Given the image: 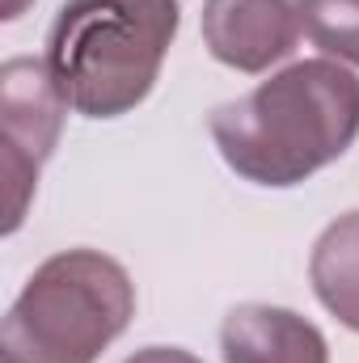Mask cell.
<instances>
[{
  "mask_svg": "<svg viewBox=\"0 0 359 363\" xmlns=\"http://www.w3.org/2000/svg\"><path fill=\"white\" fill-rule=\"evenodd\" d=\"M207 131L237 178L300 186L359 140V77L334 60H300L211 110Z\"/></svg>",
  "mask_w": 359,
  "mask_h": 363,
  "instance_id": "6da1fadb",
  "label": "cell"
},
{
  "mask_svg": "<svg viewBox=\"0 0 359 363\" xmlns=\"http://www.w3.org/2000/svg\"><path fill=\"white\" fill-rule=\"evenodd\" d=\"M178 26V0H64L47 68L77 114L123 118L153 93Z\"/></svg>",
  "mask_w": 359,
  "mask_h": 363,
  "instance_id": "7a4b0ae2",
  "label": "cell"
},
{
  "mask_svg": "<svg viewBox=\"0 0 359 363\" xmlns=\"http://www.w3.org/2000/svg\"><path fill=\"white\" fill-rule=\"evenodd\" d=\"M136 317V283L101 250L51 254L0 325V363H97Z\"/></svg>",
  "mask_w": 359,
  "mask_h": 363,
  "instance_id": "3957f363",
  "label": "cell"
},
{
  "mask_svg": "<svg viewBox=\"0 0 359 363\" xmlns=\"http://www.w3.org/2000/svg\"><path fill=\"white\" fill-rule=\"evenodd\" d=\"M72 106L55 85L47 60H9L0 68V127H4V182H9V233H17L38 169L60 144L64 114Z\"/></svg>",
  "mask_w": 359,
  "mask_h": 363,
  "instance_id": "277c9868",
  "label": "cell"
},
{
  "mask_svg": "<svg viewBox=\"0 0 359 363\" xmlns=\"http://www.w3.org/2000/svg\"><path fill=\"white\" fill-rule=\"evenodd\" d=\"M203 47L233 72H267L304 30V0H203Z\"/></svg>",
  "mask_w": 359,
  "mask_h": 363,
  "instance_id": "5b68a950",
  "label": "cell"
},
{
  "mask_svg": "<svg viewBox=\"0 0 359 363\" xmlns=\"http://www.w3.org/2000/svg\"><path fill=\"white\" fill-rule=\"evenodd\" d=\"M224 363H330L326 334L292 308L237 304L220 325Z\"/></svg>",
  "mask_w": 359,
  "mask_h": 363,
  "instance_id": "8992f818",
  "label": "cell"
},
{
  "mask_svg": "<svg viewBox=\"0 0 359 363\" xmlns=\"http://www.w3.org/2000/svg\"><path fill=\"white\" fill-rule=\"evenodd\" d=\"M313 296L330 317L359 334V211L338 216L309 254Z\"/></svg>",
  "mask_w": 359,
  "mask_h": 363,
  "instance_id": "52a82bcc",
  "label": "cell"
},
{
  "mask_svg": "<svg viewBox=\"0 0 359 363\" xmlns=\"http://www.w3.org/2000/svg\"><path fill=\"white\" fill-rule=\"evenodd\" d=\"M304 34L326 55L359 68V0H304Z\"/></svg>",
  "mask_w": 359,
  "mask_h": 363,
  "instance_id": "ba28073f",
  "label": "cell"
},
{
  "mask_svg": "<svg viewBox=\"0 0 359 363\" xmlns=\"http://www.w3.org/2000/svg\"><path fill=\"white\" fill-rule=\"evenodd\" d=\"M127 363H203V359L190 355V351H182V347H144V351H136Z\"/></svg>",
  "mask_w": 359,
  "mask_h": 363,
  "instance_id": "9c48e42d",
  "label": "cell"
},
{
  "mask_svg": "<svg viewBox=\"0 0 359 363\" xmlns=\"http://www.w3.org/2000/svg\"><path fill=\"white\" fill-rule=\"evenodd\" d=\"M26 4H30V0H4V21L21 17V13H26Z\"/></svg>",
  "mask_w": 359,
  "mask_h": 363,
  "instance_id": "30bf717a",
  "label": "cell"
}]
</instances>
